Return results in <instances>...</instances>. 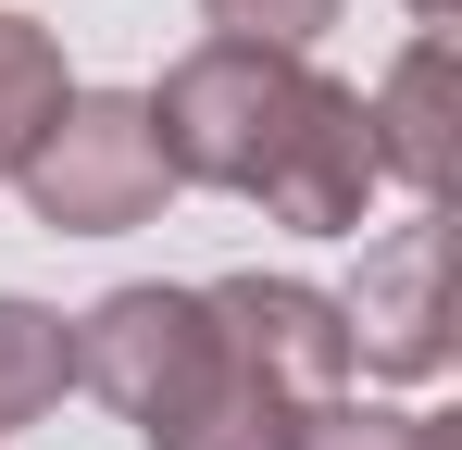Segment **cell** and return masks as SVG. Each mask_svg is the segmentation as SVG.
Here are the masks:
<instances>
[{
    "mask_svg": "<svg viewBox=\"0 0 462 450\" xmlns=\"http://www.w3.org/2000/svg\"><path fill=\"white\" fill-rule=\"evenodd\" d=\"M288 450H462V426L425 400H325Z\"/></svg>",
    "mask_w": 462,
    "mask_h": 450,
    "instance_id": "obj_8",
    "label": "cell"
},
{
    "mask_svg": "<svg viewBox=\"0 0 462 450\" xmlns=\"http://www.w3.org/2000/svg\"><path fill=\"white\" fill-rule=\"evenodd\" d=\"M63 38L38 25V13H0V188H13V163H25V138L63 113Z\"/></svg>",
    "mask_w": 462,
    "mask_h": 450,
    "instance_id": "obj_7",
    "label": "cell"
},
{
    "mask_svg": "<svg viewBox=\"0 0 462 450\" xmlns=\"http://www.w3.org/2000/svg\"><path fill=\"white\" fill-rule=\"evenodd\" d=\"M213 38H250V51H312L337 25V0H200Z\"/></svg>",
    "mask_w": 462,
    "mask_h": 450,
    "instance_id": "obj_9",
    "label": "cell"
},
{
    "mask_svg": "<svg viewBox=\"0 0 462 450\" xmlns=\"http://www.w3.org/2000/svg\"><path fill=\"white\" fill-rule=\"evenodd\" d=\"M76 388H100L138 426V450H288L312 426V400H288L226 288H162V276H125L76 313Z\"/></svg>",
    "mask_w": 462,
    "mask_h": 450,
    "instance_id": "obj_2",
    "label": "cell"
},
{
    "mask_svg": "<svg viewBox=\"0 0 462 450\" xmlns=\"http://www.w3.org/2000/svg\"><path fill=\"white\" fill-rule=\"evenodd\" d=\"M363 138H375L387 188H412V213H450V175H462V138H450V25H412V51L363 88Z\"/></svg>",
    "mask_w": 462,
    "mask_h": 450,
    "instance_id": "obj_5",
    "label": "cell"
},
{
    "mask_svg": "<svg viewBox=\"0 0 462 450\" xmlns=\"http://www.w3.org/2000/svg\"><path fill=\"white\" fill-rule=\"evenodd\" d=\"M63 400H76V313H51V300L0 288V438L51 426Z\"/></svg>",
    "mask_w": 462,
    "mask_h": 450,
    "instance_id": "obj_6",
    "label": "cell"
},
{
    "mask_svg": "<svg viewBox=\"0 0 462 450\" xmlns=\"http://www.w3.org/2000/svg\"><path fill=\"white\" fill-rule=\"evenodd\" d=\"M400 13H412V25H462V0H400Z\"/></svg>",
    "mask_w": 462,
    "mask_h": 450,
    "instance_id": "obj_10",
    "label": "cell"
},
{
    "mask_svg": "<svg viewBox=\"0 0 462 450\" xmlns=\"http://www.w3.org/2000/svg\"><path fill=\"white\" fill-rule=\"evenodd\" d=\"M151 100V138L175 188H226L288 238H363L375 213V138H363V88L325 75L312 51H250V38H200L175 51Z\"/></svg>",
    "mask_w": 462,
    "mask_h": 450,
    "instance_id": "obj_1",
    "label": "cell"
},
{
    "mask_svg": "<svg viewBox=\"0 0 462 450\" xmlns=\"http://www.w3.org/2000/svg\"><path fill=\"white\" fill-rule=\"evenodd\" d=\"M13 188H25V213L51 225V238H125V225H151L175 201L151 100L138 88H63V113L25 138Z\"/></svg>",
    "mask_w": 462,
    "mask_h": 450,
    "instance_id": "obj_3",
    "label": "cell"
},
{
    "mask_svg": "<svg viewBox=\"0 0 462 450\" xmlns=\"http://www.w3.org/2000/svg\"><path fill=\"white\" fill-rule=\"evenodd\" d=\"M350 363L387 388H438L450 375V213H400L363 250V276L337 288Z\"/></svg>",
    "mask_w": 462,
    "mask_h": 450,
    "instance_id": "obj_4",
    "label": "cell"
}]
</instances>
